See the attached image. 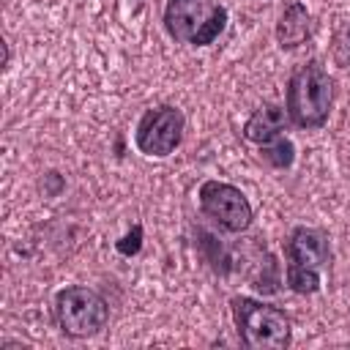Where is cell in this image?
Masks as SVG:
<instances>
[{"label": "cell", "instance_id": "4", "mask_svg": "<svg viewBox=\"0 0 350 350\" xmlns=\"http://www.w3.org/2000/svg\"><path fill=\"white\" fill-rule=\"evenodd\" d=\"M227 27V8L216 0H167L164 30L178 44L208 46Z\"/></svg>", "mask_w": 350, "mask_h": 350}, {"label": "cell", "instance_id": "10", "mask_svg": "<svg viewBox=\"0 0 350 350\" xmlns=\"http://www.w3.org/2000/svg\"><path fill=\"white\" fill-rule=\"evenodd\" d=\"M260 153H262V159L271 164V167H276V170H287L293 161H295V145L282 134V137H276V139H271V142H265V145H260Z\"/></svg>", "mask_w": 350, "mask_h": 350}, {"label": "cell", "instance_id": "3", "mask_svg": "<svg viewBox=\"0 0 350 350\" xmlns=\"http://www.w3.org/2000/svg\"><path fill=\"white\" fill-rule=\"evenodd\" d=\"M287 287L298 295H314L323 287V271L331 257L328 235L317 227H295L284 246Z\"/></svg>", "mask_w": 350, "mask_h": 350}, {"label": "cell", "instance_id": "1", "mask_svg": "<svg viewBox=\"0 0 350 350\" xmlns=\"http://www.w3.org/2000/svg\"><path fill=\"white\" fill-rule=\"evenodd\" d=\"M334 107V79L323 68L320 60H309L298 66L287 82L284 109L295 129L312 131L323 129Z\"/></svg>", "mask_w": 350, "mask_h": 350}, {"label": "cell", "instance_id": "7", "mask_svg": "<svg viewBox=\"0 0 350 350\" xmlns=\"http://www.w3.org/2000/svg\"><path fill=\"white\" fill-rule=\"evenodd\" d=\"M183 129H186L183 112L178 107H172V104H161V107L148 109L139 118L137 131H134V142H137L139 153L164 159L180 145Z\"/></svg>", "mask_w": 350, "mask_h": 350}, {"label": "cell", "instance_id": "12", "mask_svg": "<svg viewBox=\"0 0 350 350\" xmlns=\"http://www.w3.org/2000/svg\"><path fill=\"white\" fill-rule=\"evenodd\" d=\"M334 60L339 63V66H350V22L336 33V38H334Z\"/></svg>", "mask_w": 350, "mask_h": 350}, {"label": "cell", "instance_id": "5", "mask_svg": "<svg viewBox=\"0 0 350 350\" xmlns=\"http://www.w3.org/2000/svg\"><path fill=\"white\" fill-rule=\"evenodd\" d=\"M57 328L71 339H90L101 334L109 320V304L101 293L85 284H68L55 295Z\"/></svg>", "mask_w": 350, "mask_h": 350}, {"label": "cell", "instance_id": "6", "mask_svg": "<svg viewBox=\"0 0 350 350\" xmlns=\"http://www.w3.org/2000/svg\"><path fill=\"white\" fill-rule=\"evenodd\" d=\"M200 197V211L224 232H243L254 213H252V202L246 200V194L224 180H205L197 191Z\"/></svg>", "mask_w": 350, "mask_h": 350}, {"label": "cell", "instance_id": "11", "mask_svg": "<svg viewBox=\"0 0 350 350\" xmlns=\"http://www.w3.org/2000/svg\"><path fill=\"white\" fill-rule=\"evenodd\" d=\"M139 246H142V224H134L118 243H115V249L123 254V257H131V254H137L139 252Z\"/></svg>", "mask_w": 350, "mask_h": 350}, {"label": "cell", "instance_id": "9", "mask_svg": "<svg viewBox=\"0 0 350 350\" xmlns=\"http://www.w3.org/2000/svg\"><path fill=\"white\" fill-rule=\"evenodd\" d=\"M309 33H312V22H309L306 5L293 0L276 22V41L282 49H295L309 38Z\"/></svg>", "mask_w": 350, "mask_h": 350}, {"label": "cell", "instance_id": "2", "mask_svg": "<svg viewBox=\"0 0 350 350\" xmlns=\"http://www.w3.org/2000/svg\"><path fill=\"white\" fill-rule=\"evenodd\" d=\"M230 306H232V320H235L243 347H249V350L290 347V339H293L290 317L279 306L249 298V295H235L230 301Z\"/></svg>", "mask_w": 350, "mask_h": 350}, {"label": "cell", "instance_id": "8", "mask_svg": "<svg viewBox=\"0 0 350 350\" xmlns=\"http://www.w3.org/2000/svg\"><path fill=\"white\" fill-rule=\"evenodd\" d=\"M287 126H290V115L282 104H262L243 123V137L254 145H265V142L282 137L287 131Z\"/></svg>", "mask_w": 350, "mask_h": 350}]
</instances>
